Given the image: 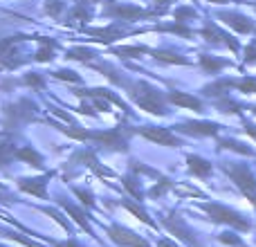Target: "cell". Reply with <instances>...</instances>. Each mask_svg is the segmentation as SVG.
Segmentation results:
<instances>
[{"label": "cell", "instance_id": "cell-1", "mask_svg": "<svg viewBox=\"0 0 256 247\" xmlns=\"http://www.w3.org/2000/svg\"><path fill=\"white\" fill-rule=\"evenodd\" d=\"M128 97L132 99L135 106H140L142 110H146L148 115H158V117H166V94H162V90L155 86L146 84V81H135V84L126 86Z\"/></svg>", "mask_w": 256, "mask_h": 247}, {"label": "cell", "instance_id": "cell-2", "mask_svg": "<svg viewBox=\"0 0 256 247\" xmlns=\"http://www.w3.org/2000/svg\"><path fill=\"white\" fill-rule=\"evenodd\" d=\"M102 4L104 18L110 20H124V22H135V20H148V18H158V9H144L137 4L128 2H115V0H97Z\"/></svg>", "mask_w": 256, "mask_h": 247}, {"label": "cell", "instance_id": "cell-3", "mask_svg": "<svg viewBox=\"0 0 256 247\" xmlns=\"http://www.w3.org/2000/svg\"><path fill=\"white\" fill-rule=\"evenodd\" d=\"M200 209H202V212H207L209 218H212L214 222H222V225L236 227V230H240V232H248L250 230V222L245 220L238 212H234V209L225 207V204H220V202H202V204H200Z\"/></svg>", "mask_w": 256, "mask_h": 247}, {"label": "cell", "instance_id": "cell-4", "mask_svg": "<svg viewBox=\"0 0 256 247\" xmlns=\"http://www.w3.org/2000/svg\"><path fill=\"white\" fill-rule=\"evenodd\" d=\"M34 110H36V106L30 102V99H18L16 104H7L2 110L4 112V120H2L4 128L12 130V128H18L27 122H34L36 120Z\"/></svg>", "mask_w": 256, "mask_h": 247}, {"label": "cell", "instance_id": "cell-5", "mask_svg": "<svg viewBox=\"0 0 256 247\" xmlns=\"http://www.w3.org/2000/svg\"><path fill=\"white\" fill-rule=\"evenodd\" d=\"M222 171H225L227 176L232 178V182H234V184L256 204V178H254V173L250 171L245 164H232V162H227L225 166H222Z\"/></svg>", "mask_w": 256, "mask_h": 247}, {"label": "cell", "instance_id": "cell-6", "mask_svg": "<svg viewBox=\"0 0 256 247\" xmlns=\"http://www.w3.org/2000/svg\"><path fill=\"white\" fill-rule=\"evenodd\" d=\"M132 135H142L146 137L148 142L158 146H168V148H178L182 144V140L176 135V130L171 128H164V126H144V128H132Z\"/></svg>", "mask_w": 256, "mask_h": 247}, {"label": "cell", "instance_id": "cell-7", "mask_svg": "<svg viewBox=\"0 0 256 247\" xmlns=\"http://www.w3.org/2000/svg\"><path fill=\"white\" fill-rule=\"evenodd\" d=\"M106 234L110 236L112 243H117L122 247H150L148 240H144L142 236H137L135 232H130L128 227H122V225H108Z\"/></svg>", "mask_w": 256, "mask_h": 247}, {"label": "cell", "instance_id": "cell-8", "mask_svg": "<svg viewBox=\"0 0 256 247\" xmlns=\"http://www.w3.org/2000/svg\"><path fill=\"white\" fill-rule=\"evenodd\" d=\"M162 227H166L168 232H171L176 238H180V240H184L189 247H200L198 243V238L194 236V232L186 227V222L182 220L178 214H171V216H166V218H162Z\"/></svg>", "mask_w": 256, "mask_h": 247}, {"label": "cell", "instance_id": "cell-9", "mask_svg": "<svg viewBox=\"0 0 256 247\" xmlns=\"http://www.w3.org/2000/svg\"><path fill=\"white\" fill-rule=\"evenodd\" d=\"M200 34H202V38H204V40H209V43H222V45H227V48H230L234 54H238V50H240L238 40H236L232 34L222 32L220 27L216 25V22L207 20V22H204V27L200 30Z\"/></svg>", "mask_w": 256, "mask_h": 247}, {"label": "cell", "instance_id": "cell-10", "mask_svg": "<svg viewBox=\"0 0 256 247\" xmlns=\"http://www.w3.org/2000/svg\"><path fill=\"white\" fill-rule=\"evenodd\" d=\"M54 178V171L50 173H43L40 178H20L18 180V189L25 191V194H32L36 196V198H48V191H45V186H48V182Z\"/></svg>", "mask_w": 256, "mask_h": 247}, {"label": "cell", "instance_id": "cell-11", "mask_svg": "<svg viewBox=\"0 0 256 247\" xmlns=\"http://www.w3.org/2000/svg\"><path fill=\"white\" fill-rule=\"evenodd\" d=\"M176 132H184V135H196V137H212L218 135L220 126L214 122H184V124H178Z\"/></svg>", "mask_w": 256, "mask_h": 247}, {"label": "cell", "instance_id": "cell-12", "mask_svg": "<svg viewBox=\"0 0 256 247\" xmlns=\"http://www.w3.org/2000/svg\"><path fill=\"white\" fill-rule=\"evenodd\" d=\"M218 18H220V22H225L227 27L236 30L238 34H250L254 30V22L238 12H218Z\"/></svg>", "mask_w": 256, "mask_h": 247}, {"label": "cell", "instance_id": "cell-13", "mask_svg": "<svg viewBox=\"0 0 256 247\" xmlns=\"http://www.w3.org/2000/svg\"><path fill=\"white\" fill-rule=\"evenodd\" d=\"M166 99H168V104H173V106L189 108V110H194V112H202V108H204L198 97H194V94H189V92H180V90L168 92Z\"/></svg>", "mask_w": 256, "mask_h": 247}, {"label": "cell", "instance_id": "cell-14", "mask_svg": "<svg viewBox=\"0 0 256 247\" xmlns=\"http://www.w3.org/2000/svg\"><path fill=\"white\" fill-rule=\"evenodd\" d=\"M74 160H81V162H84L90 171L97 173L99 178H115V171H110L108 166H104V164L94 158L92 150H79V153H74Z\"/></svg>", "mask_w": 256, "mask_h": 247}, {"label": "cell", "instance_id": "cell-15", "mask_svg": "<svg viewBox=\"0 0 256 247\" xmlns=\"http://www.w3.org/2000/svg\"><path fill=\"white\" fill-rule=\"evenodd\" d=\"M36 43H38V50L34 52V61L38 63H48L54 58V54H56V38H50V36H36Z\"/></svg>", "mask_w": 256, "mask_h": 247}, {"label": "cell", "instance_id": "cell-16", "mask_svg": "<svg viewBox=\"0 0 256 247\" xmlns=\"http://www.w3.org/2000/svg\"><path fill=\"white\" fill-rule=\"evenodd\" d=\"M186 166H189V171L194 173L196 178H209L214 171L212 162L200 158V155H186Z\"/></svg>", "mask_w": 256, "mask_h": 247}, {"label": "cell", "instance_id": "cell-17", "mask_svg": "<svg viewBox=\"0 0 256 247\" xmlns=\"http://www.w3.org/2000/svg\"><path fill=\"white\" fill-rule=\"evenodd\" d=\"M16 160H20V162L30 164V166H34V168H43L45 166L43 155H40L34 146H20V148L16 150Z\"/></svg>", "mask_w": 256, "mask_h": 247}, {"label": "cell", "instance_id": "cell-18", "mask_svg": "<svg viewBox=\"0 0 256 247\" xmlns=\"http://www.w3.org/2000/svg\"><path fill=\"white\" fill-rule=\"evenodd\" d=\"M153 58L158 63H168V66H189V58L176 54L173 50H153Z\"/></svg>", "mask_w": 256, "mask_h": 247}, {"label": "cell", "instance_id": "cell-19", "mask_svg": "<svg viewBox=\"0 0 256 247\" xmlns=\"http://www.w3.org/2000/svg\"><path fill=\"white\" fill-rule=\"evenodd\" d=\"M230 66V61L225 58H218V56H209V54H200V68H202L207 74H218L222 68Z\"/></svg>", "mask_w": 256, "mask_h": 247}, {"label": "cell", "instance_id": "cell-20", "mask_svg": "<svg viewBox=\"0 0 256 247\" xmlns=\"http://www.w3.org/2000/svg\"><path fill=\"white\" fill-rule=\"evenodd\" d=\"M122 182H124V189L128 191V194L132 196L135 200H144V189H142V184H140V176L137 173H126L124 178H122Z\"/></svg>", "mask_w": 256, "mask_h": 247}, {"label": "cell", "instance_id": "cell-21", "mask_svg": "<svg viewBox=\"0 0 256 247\" xmlns=\"http://www.w3.org/2000/svg\"><path fill=\"white\" fill-rule=\"evenodd\" d=\"M225 88H236L245 94H256V76H245L240 81H230V79H222Z\"/></svg>", "mask_w": 256, "mask_h": 247}, {"label": "cell", "instance_id": "cell-22", "mask_svg": "<svg viewBox=\"0 0 256 247\" xmlns=\"http://www.w3.org/2000/svg\"><path fill=\"white\" fill-rule=\"evenodd\" d=\"M61 207L66 209V212L70 214V216L74 218V220L79 222V225L84 227L86 232H90V234H92V230H90V222H88V214H86V212H81V209H79V207H74V204L66 202V200H61Z\"/></svg>", "mask_w": 256, "mask_h": 247}, {"label": "cell", "instance_id": "cell-23", "mask_svg": "<svg viewBox=\"0 0 256 247\" xmlns=\"http://www.w3.org/2000/svg\"><path fill=\"white\" fill-rule=\"evenodd\" d=\"M112 52L124 58H140V56H144V54H153V50L146 48V45H130V48H115Z\"/></svg>", "mask_w": 256, "mask_h": 247}, {"label": "cell", "instance_id": "cell-24", "mask_svg": "<svg viewBox=\"0 0 256 247\" xmlns=\"http://www.w3.org/2000/svg\"><path fill=\"white\" fill-rule=\"evenodd\" d=\"M171 191L178 196V198H204L202 191L191 186V184H186V182H176Z\"/></svg>", "mask_w": 256, "mask_h": 247}, {"label": "cell", "instance_id": "cell-25", "mask_svg": "<svg viewBox=\"0 0 256 247\" xmlns=\"http://www.w3.org/2000/svg\"><path fill=\"white\" fill-rule=\"evenodd\" d=\"M16 150L18 148H14V142L12 140H0V166H7L12 160H16Z\"/></svg>", "mask_w": 256, "mask_h": 247}, {"label": "cell", "instance_id": "cell-26", "mask_svg": "<svg viewBox=\"0 0 256 247\" xmlns=\"http://www.w3.org/2000/svg\"><path fill=\"white\" fill-rule=\"evenodd\" d=\"M155 30H158V32H171V34L184 36V38H191V36H194V32H191L184 22H178V20L176 22H166V25H158Z\"/></svg>", "mask_w": 256, "mask_h": 247}, {"label": "cell", "instance_id": "cell-27", "mask_svg": "<svg viewBox=\"0 0 256 247\" xmlns=\"http://www.w3.org/2000/svg\"><path fill=\"white\" fill-rule=\"evenodd\" d=\"M97 56V54L92 52V50H88V48H70L66 52V58H70V61H92V58Z\"/></svg>", "mask_w": 256, "mask_h": 247}, {"label": "cell", "instance_id": "cell-28", "mask_svg": "<svg viewBox=\"0 0 256 247\" xmlns=\"http://www.w3.org/2000/svg\"><path fill=\"white\" fill-rule=\"evenodd\" d=\"M124 207H126L130 214H132V216H137V218H140L142 222H146V225H148L150 230H158V222H155V220H150V216L144 212V209L140 207V204H135V202H128V200H126V202H124Z\"/></svg>", "mask_w": 256, "mask_h": 247}, {"label": "cell", "instance_id": "cell-29", "mask_svg": "<svg viewBox=\"0 0 256 247\" xmlns=\"http://www.w3.org/2000/svg\"><path fill=\"white\" fill-rule=\"evenodd\" d=\"M218 148H227V150H234V153H240V155H254V150L250 146L240 144L236 140H218Z\"/></svg>", "mask_w": 256, "mask_h": 247}, {"label": "cell", "instance_id": "cell-30", "mask_svg": "<svg viewBox=\"0 0 256 247\" xmlns=\"http://www.w3.org/2000/svg\"><path fill=\"white\" fill-rule=\"evenodd\" d=\"M173 184H176V182H171L168 178H160V182H155V184L146 191V196H148V198H160V196H164L168 189H173Z\"/></svg>", "mask_w": 256, "mask_h": 247}, {"label": "cell", "instance_id": "cell-31", "mask_svg": "<svg viewBox=\"0 0 256 247\" xmlns=\"http://www.w3.org/2000/svg\"><path fill=\"white\" fill-rule=\"evenodd\" d=\"M196 16H198V12H196L194 7H186V4H182V7H176V9H173V18H176L178 22L194 20Z\"/></svg>", "mask_w": 256, "mask_h": 247}, {"label": "cell", "instance_id": "cell-32", "mask_svg": "<svg viewBox=\"0 0 256 247\" xmlns=\"http://www.w3.org/2000/svg\"><path fill=\"white\" fill-rule=\"evenodd\" d=\"M63 12H66V2L63 0H45V14L50 18H61Z\"/></svg>", "mask_w": 256, "mask_h": 247}, {"label": "cell", "instance_id": "cell-33", "mask_svg": "<svg viewBox=\"0 0 256 247\" xmlns=\"http://www.w3.org/2000/svg\"><path fill=\"white\" fill-rule=\"evenodd\" d=\"M22 84L30 86V88L40 90L45 86V74H40V72H27V74L22 76Z\"/></svg>", "mask_w": 256, "mask_h": 247}, {"label": "cell", "instance_id": "cell-34", "mask_svg": "<svg viewBox=\"0 0 256 247\" xmlns=\"http://www.w3.org/2000/svg\"><path fill=\"white\" fill-rule=\"evenodd\" d=\"M0 236H2V238H9V240H18V243L25 245V247H43V245H36L32 238H25V236L18 234V232H7V230H2V232H0Z\"/></svg>", "mask_w": 256, "mask_h": 247}, {"label": "cell", "instance_id": "cell-35", "mask_svg": "<svg viewBox=\"0 0 256 247\" xmlns=\"http://www.w3.org/2000/svg\"><path fill=\"white\" fill-rule=\"evenodd\" d=\"M54 79H61V81H72V84H81V76L76 74L74 70H56L52 72Z\"/></svg>", "mask_w": 256, "mask_h": 247}, {"label": "cell", "instance_id": "cell-36", "mask_svg": "<svg viewBox=\"0 0 256 247\" xmlns=\"http://www.w3.org/2000/svg\"><path fill=\"white\" fill-rule=\"evenodd\" d=\"M243 63H245V66H254V63H256V38H254L252 43L248 45V48H245Z\"/></svg>", "mask_w": 256, "mask_h": 247}, {"label": "cell", "instance_id": "cell-37", "mask_svg": "<svg viewBox=\"0 0 256 247\" xmlns=\"http://www.w3.org/2000/svg\"><path fill=\"white\" fill-rule=\"evenodd\" d=\"M43 212L48 214V216H52L54 220H56L58 225H61L66 232H70V230H72V227H70V222H68V220H63V216H61V214H58V212H54V209H50V207H43Z\"/></svg>", "mask_w": 256, "mask_h": 247}, {"label": "cell", "instance_id": "cell-38", "mask_svg": "<svg viewBox=\"0 0 256 247\" xmlns=\"http://www.w3.org/2000/svg\"><path fill=\"white\" fill-rule=\"evenodd\" d=\"M74 194L79 196L84 204H88V207H94V198H92V194H90V191H84V189H79V186H74Z\"/></svg>", "mask_w": 256, "mask_h": 247}, {"label": "cell", "instance_id": "cell-39", "mask_svg": "<svg viewBox=\"0 0 256 247\" xmlns=\"http://www.w3.org/2000/svg\"><path fill=\"white\" fill-rule=\"evenodd\" d=\"M218 238H220V243H227V245H243V240H240L238 236L230 234V232H225V234H220V236H218Z\"/></svg>", "mask_w": 256, "mask_h": 247}, {"label": "cell", "instance_id": "cell-40", "mask_svg": "<svg viewBox=\"0 0 256 247\" xmlns=\"http://www.w3.org/2000/svg\"><path fill=\"white\" fill-rule=\"evenodd\" d=\"M52 243H54V240H52ZM54 245H56V247H84L76 238H70V240H66V243H54Z\"/></svg>", "mask_w": 256, "mask_h": 247}, {"label": "cell", "instance_id": "cell-41", "mask_svg": "<svg viewBox=\"0 0 256 247\" xmlns=\"http://www.w3.org/2000/svg\"><path fill=\"white\" fill-rule=\"evenodd\" d=\"M158 247H178V245H176V243H171L168 238H164V240H160V243H158Z\"/></svg>", "mask_w": 256, "mask_h": 247}, {"label": "cell", "instance_id": "cell-42", "mask_svg": "<svg viewBox=\"0 0 256 247\" xmlns=\"http://www.w3.org/2000/svg\"><path fill=\"white\" fill-rule=\"evenodd\" d=\"M207 2H214V4H227V2H232V0H207Z\"/></svg>", "mask_w": 256, "mask_h": 247}, {"label": "cell", "instance_id": "cell-43", "mask_svg": "<svg viewBox=\"0 0 256 247\" xmlns=\"http://www.w3.org/2000/svg\"><path fill=\"white\" fill-rule=\"evenodd\" d=\"M252 112H254V115H256V106H254V108H252Z\"/></svg>", "mask_w": 256, "mask_h": 247}, {"label": "cell", "instance_id": "cell-44", "mask_svg": "<svg viewBox=\"0 0 256 247\" xmlns=\"http://www.w3.org/2000/svg\"><path fill=\"white\" fill-rule=\"evenodd\" d=\"M0 247H2V245H0Z\"/></svg>", "mask_w": 256, "mask_h": 247}]
</instances>
